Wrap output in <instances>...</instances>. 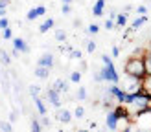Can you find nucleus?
I'll return each instance as SVG.
<instances>
[{
	"instance_id": "aec40b11",
	"label": "nucleus",
	"mask_w": 151,
	"mask_h": 132,
	"mask_svg": "<svg viewBox=\"0 0 151 132\" xmlns=\"http://www.w3.org/2000/svg\"><path fill=\"white\" fill-rule=\"evenodd\" d=\"M0 79H2L4 90H6V92H9V79H7V73H6V72H0Z\"/></svg>"
},
{
	"instance_id": "8fccbe9b",
	"label": "nucleus",
	"mask_w": 151,
	"mask_h": 132,
	"mask_svg": "<svg viewBox=\"0 0 151 132\" xmlns=\"http://www.w3.org/2000/svg\"><path fill=\"white\" fill-rule=\"evenodd\" d=\"M7 2H11V0H7Z\"/></svg>"
},
{
	"instance_id": "7c9ffc66",
	"label": "nucleus",
	"mask_w": 151,
	"mask_h": 132,
	"mask_svg": "<svg viewBox=\"0 0 151 132\" xmlns=\"http://www.w3.org/2000/svg\"><path fill=\"white\" fill-rule=\"evenodd\" d=\"M87 51H88V53H94V51H96V42L94 40H88L87 42Z\"/></svg>"
},
{
	"instance_id": "412c9836",
	"label": "nucleus",
	"mask_w": 151,
	"mask_h": 132,
	"mask_svg": "<svg viewBox=\"0 0 151 132\" xmlns=\"http://www.w3.org/2000/svg\"><path fill=\"white\" fill-rule=\"evenodd\" d=\"M144 62H146V72L151 73V51H146L144 53Z\"/></svg>"
},
{
	"instance_id": "4be33fe9",
	"label": "nucleus",
	"mask_w": 151,
	"mask_h": 132,
	"mask_svg": "<svg viewBox=\"0 0 151 132\" xmlns=\"http://www.w3.org/2000/svg\"><path fill=\"white\" fill-rule=\"evenodd\" d=\"M55 40H59V42L66 40V31L65 29H55Z\"/></svg>"
},
{
	"instance_id": "37998d69",
	"label": "nucleus",
	"mask_w": 151,
	"mask_h": 132,
	"mask_svg": "<svg viewBox=\"0 0 151 132\" xmlns=\"http://www.w3.org/2000/svg\"><path fill=\"white\" fill-rule=\"evenodd\" d=\"M0 17H6V9H0Z\"/></svg>"
},
{
	"instance_id": "a211bd4d",
	"label": "nucleus",
	"mask_w": 151,
	"mask_h": 132,
	"mask_svg": "<svg viewBox=\"0 0 151 132\" xmlns=\"http://www.w3.org/2000/svg\"><path fill=\"white\" fill-rule=\"evenodd\" d=\"M33 101H35V106H37V110H39V114L41 116H46V105H44V101L37 95V97H33Z\"/></svg>"
},
{
	"instance_id": "b1692460",
	"label": "nucleus",
	"mask_w": 151,
	"mask_h": 132,
	"mask_svg": "<svg viewBox=\"0 0 151 132\" xmlns=\"http://www.w3.org/2000/svg\"><path fill=\"white\" fill-rule=\"evenodd\" d=\"M83 116H85V108H83L81 105H78V106H76V110H74V117H78V119H81Z\"/></svg>"
},
{
	"instance_id": "f257e3e1",
	"label": "nucleus",
	"mask_w": 151,
	"mask_h": 132,
	"mask_svg": "<svg viewBox=\"0 0 151 132\" xmlns=\"http://www.w3.org/2000/svg\"><path fill=\"white\" fill-rule=\"evenodd\" d=\"M101 61H103V68L100 72L94 73V81L98 83H101V81H109V83H120V75L114 68V64H112L111 57L109 55H101Z\"/></svg>"
},
{
	"instance_id": "a878e982",
	"label": "nucleus",
	"mask_w": 151,
	"mask_h": 132,
	"mask_svg": "<svg viewBox=\"0 0 151 132\" xmlns=\"http://www.w3.org/2000/svg\"><path fill=\"white\" fill-rule=\"evenodd\" d=\"M76 97H78L79 101H83V99L87 97V90H85L83 86H79V88H78V94H76Z\"/></svg>"
},
{
	"instance_id": "bb28decb",
	"label": "nucleus",
	"mask_w": 151,
	"mask_h": 132,
	"mask_svg": "<svg viewBox=\"0 0 151 132\" xmlns=\"http://www.w3.org/2000/svg\"><path fill=\"white\" fill-rule=\"evenodd\" d=\"M2 37H4L6 40L13 39V29H11V28H6V29H2Z\"/></svg>"
},
{
	"instance_id": "4468645a",
	"label": "nucleus",
	"mask_w": 151,
	"mask_h": 132,
	"mask_svg": "<svg viewBox=\"0 0 151 132\" xmlns=\"http://www.w3.org/2000/svg\"><path fill=\"white\" fill-rule=\"evenodd\" d=\"M103 9H105V0H96V4L92 7V15H94V17H101Z\"/></svg>"
},
{
	"instance_id": "9d476101",
	"label": "nucleus",
	"mask_w": 151,
	"mask_h": 132,
	"mask_svg": "<svg viewBox=\"0 0 151 132\" xmlns=\"http://www.w3.org/2000/svg\"><path fill=\"white\" fill-rule=\"evenodd\" d=\"M13 48H17L20 53H28V51H29V46L26 44V40H24V39H20V37L13 39Z\"/></svg>"
},
{
	"instance_id": "6ab92c4d",
	"label": "nucleus",
	"mask_w": 151,
	"mask_h": 132,
	"mask_svg": "<svg viewBox=\"0 0 151 132\" xmlns=\"http://www.w3.org/2000/svg\"><path fill=\"white\" fill-rule=\"evenodd\" d=\"M127 24V13H118L116 15V28H124Z\"/></svg>"
},
{
	"instance_id": "423d86ee",
	"label": "nucleus",
	"mask_w": 151,
	"mask_h": 132,
	"mask_svg": "<svg viewBox=\"0 0 151 132\" xmlns=\"http://www.w3.org/2000/svg\"><path fill=\"white\" fill-rule=\"evenodd\" d=\"M48 101L52 103V106H55V108H61V94H59L57 90H55V88L54 86H52V88H48Z\"/></svg>"
},
{
	"instance_id": "f03ea898",
	"label": "nucleus",
	"mask_w": 151,
	"mask_h": 132,
	"mask_svg": "<svg viewBox=\"0 0 151 132\" xmlns=\"http://www.w3.org/2000/svg\"><path fill=\"white\" fill-rule=\"evenodd\" d=\"M124 72L125 75H133V77H138L142 79L146 75V62H144V55H133L127 59V62L124 66Z\"/></svg>"
},
{
	"instance_id": "cd10ccee",
	"label": "nucleus",
	"mask_w": 151,
	"mask_h": 132,
	"mask_svg": "<svg viewBox=\"0 0 151 132\" xmlns=\"http://www.w3.org/2000/svg\"><path fill=\"white\" fill-rule=\"evenodd\" d=\"M29 94H32V97H37V95L41 94V86L32 84V86H29Z\"/></svg>"
},
{
	"instance_id": "c85d7f7f",
	"label": "nucleus",
	"mask_w": 151,
	"mask_h": 132,
	"mask_svg": "<svg viewBox=\"0 0 151 132\" xmlns=\"http://www.w3.org/2000/svg\"><path fill=\"white\" fill-rule=\"evenodd\" d=\"M70 81H72V83H79V81H81V72H78V70L72 72L70 73Z\"/></svg>"
},
{
	"instance_id": "f8f14e48",
	"label": "nucleus",
	"mask_w": 151,
	"mask_h": 132,
	"mask_svg": "<svg viewBox=\"0 0 151 132\" xmlns=\"http://www.w3.org/2000/svg\"><path fill=\"white\" fill-rule=\"evenodd\" d=\"M37 66H46V68H52V66H54V55H52V53H44L39 59Z\"/></svg>"
},
{
	"instance_id": "6e6552de",
	"label": "nucleus",
	"mask_w": 151,
	"mask_h": 132,
	"mask_svg": "<svg viewBox=\"0 0 151 132\" xmlns=\"http://www.w3.org/2000/svg\"><path fill=\"white\" fill-rule=\"evenodd\" d=\"M55 119H57V121H61V123H70V121H72V114H70V110H66V108H57V112H55Z\"/></svg>"
},
{
	"instance_id": "4c0bfd02",
	"label": "nucleus",
	"mask_w": 151,
	"mask_h": 132,
	"mask_svg": "<svg viewBox=\"0 0 151 132\" xmlns=\"http://www.w3.org/2000/svg\"><path fill=\"white\" fill-rule=\"evenodd\" d=\"M41 125H44V127H48V125H50V119H48L46 116H41Z\"/></svg>"
},
{
	"instance_id": "f704fd0d",
	"label": "nucleus",
	"mask_w": 151,
	"mask_h": 132,
	"mask_svg": "<svg viewBox=\"0 0 151 132\" xmlns=\"http://www.w3.org/2000/svg\"><path fill=\"white\" fill-rule=\"evenodd\" d=\"M63 15H70V11H72V7H70V4H63Z\"/></svg>"
},
{
	"instance_id": "2eb2a0df",
	"label": "nucleus",
	"mask_w": 151,
	"mask_h": 132,
	"mask_svg": "<svg viewBox=\"0 0 151 132\" xmlns=\"http://www.w3.org/2000/svg\"><path fill=\"white\" fill-rule=\"evenodd\" d=\"M48 75H50V68H46V66H37L35 68V77L48 79Z\"/></svg>"
},
{
	"instance_id": "f3484780",
	"label": "nucleus",
	"mask_w": 151,
	"mask_h": 132,
	"mask_svg": "<svg viewBox=\"0 0 151 132\" xmlns=\"http://www.w3.org/2000/svg\"><path fill=\"white\" fill-rule=\"evenodd\" d=\"M146 20H147V17H146V15H142V17L134 18V20H133V24H131V29H133V31H137V29H140L142 26L146 24Z\"/></svg>"
},
{
	"instance_id": "c03bdc74",
	"label": "nucleus",
	"mask_w": 151,
	"mask_h": 132,
	"mask_svg": "<svg viewBox=\"0 0 151 132\" xmlns=\"http://www.w3.org/2000/svg\"><path fill=\"white\" fill-rule=\"evenodd\" d=\"M146 51H151V42L147 44V50H146Z\"/></svg>"
},
{
	"instance_id": "20e7f679",
	"label": "nucleus",
	"mask_w": 151,
	"mask_h": 132,
	"mask_svg": "<svg viewBox=\"0 0 151 132\" xmlns=\"http://www.w3.org/2000/svg\"><path fill=\"white\" fill-rule=\"evenodd\" d=\"M133 125H134L137 128H142V130L151 128V108L144 110V112H140L138 116H134Z\"/></svg>"
},
{
	"instance_id": "473e14b6",
	"label": "nucleus",
	"mask_w": 151,
	"mask_h": 132,
	"mask_svg": "<svg viewBox=\"0 0 151 132\" xmlns=\"http://www.w3.org/2000/svg\"><path fill=\"white\" fill-rule=\"evenodd\" d=\"M6 28H9V20L6 17H0V29H6Z\"/></svg>"
},
{
	"instance_id": "49530a36",
	"label": "nucleus",
	"mask_w": 151,
	"mask_h": 132,
	"mask_svg": "<svg viewBox=\"0 0 151 132\" xmlns=\"http://www.w3.org/2000/svg\"><path fill=\"white\" fill-rule=\"evenodd\" d=\"M78 132H88V130H85V128H83V130H78Z\"/></svg>"
},
{
	"instance_id": "ea45409f",
	"label": "nucleus",
	"mask_w": 151,
	"mask_h": 132,
	"mask_svg": "<svg viewBox=\"0 0 151 132\" xmlns=\"http://www.w3.org/2000/svg\"><path fill=\"white\" fill-rule=\"evenodd\" d=\"M118 55H120V48L114 46V48H112V57H118Z\"/></svg>"
},
{
	"instance_id": "de8ad7c7",
	"label": "nucleus",
	"mask_w": 151,
	"mask_h": 132,
	"mask_svg": "<svg viewBox=\"0 0 151 132\" xmlns=\"http://www.w3.org/2000/svg\"><path fill=\"white\" fill-rule=\"evenodd\" d=\"M131 128H133V127H131ZM131 128H129V130H122V132H131Z\"/></svg>"
},
{
	"instance_id": "dca6fc26",
	"label": "nucleus",
	"mask_w": 151,
	"mask_h": 132,
	"mask_svg": "<svg viewBox=\"0 0 151 132\" xmlns=\"http://www.w3.org/2000/svg\"><path fill=\"white\" fill-rule=\"evenodd\" d=\"M54 24H55L54 18H46V20H44L42 24L39 26V33H46V31H50V29L54 28Z\"/></svg>"
},
{
	"instance_id": "1a4fd4ad",
	"label": "nucleus",
	"mask_w": 151,
	"mask_h": 132,
	"mask_svg": "<svg viewBox=\"0 0 151 132\" xmlns=\"http://www.w3.org/2000/svg\"><path fill=\"white\" fill-rule=\"evenodd\" d=\"M44 13H46V7H44V6H39V7H33V9H29L28 15H26V18H28V20H35V18L42 17Z\"/></svg>"
},
{
	"instance_id": "58836bf2",
	"label": "nucleus",
	"mask_w": 151,
	"mask_h": 132,
	"mask_svg": "<svg viewBox=\"0 0 151 132\" xmlns=\"http://www.w3.org/2000/svg\"><path fill=\"white\" fill-rule=\"evenodd\" d=\"M17 116H19V114H17V112L13 110V112H11V116H9V121H11V123H13V121H17V119H19Z\"/></svg>"
},
{
	"instance_id": "a18cd8bd",
	"label": "nucleus",
	"mask_w": 151,
	"mask_h": 132,
	"mask_svg": "<svg viewBox=\"0 0 151 132\" xmlns=\"http://www.w3.org/2000/svg\"><path fill=\"white\" fill-rule=\"evenodd\" d=\"M72 2V0H63V4H70Z\"/></svg>"
},
{
	"instance_id": "c756f323",
	"label": "nucleus",
	"mask_w": 151,
	"mask_h": 132,
	"mask_svg": "<svg viewBox=\"0 0 151 132\" xmlns=\"http://www.w3.org/2000/svg\"><path fill=\"white\" fill-rule=\"evenodd\" d=\"M32 132H41V123L37 119H32Z\"/></svg>"
},
{
	"instance_id": "ddd939ff",
	"label": "nucleus",
	"mask_w": 151,
	"mask_h": 132,
	"mask_svg": "<svg viewBox=\"0 0 151 132\" xmlns=\"http://www.w3.org/2000/svg\"><path fill=\"white\" fill-rule=\"evenodd\" d=\"M54 88L59 94H66V92H68V83H66L65 79H57L55 83H54Z\"/></svg>"
},
{
	"instance_id": "0eeeda50",
	"label": "nucleus",
	"mask_w": 151,
	"mask_h": 132,
	"mask_svg": "<svg viewBox=\"0 0 151 132\" xmlns=\"http://www.w3.org/2000/svg\"><path fill=\"white\" fill-rule=\"evenodd\" d=\"M116 123H118V114L114 112V108L109 110L107 117H105V125H107L109 130H116Z\"/></svg>"
},
{
	"instance_id": "2f4dec72",
	"label": "nucleus",
	"mask_w": 151,
	"mask_h": 132,
	"mask_svg": "<svg viewBox=\"0 0 151 132\" xmlns=\"http://www.w3.org/2000/svg\"><path fill=\"white\" fill-rule=\"evenodd\" d=\"M87 31H88L90 35H96L98 31H100V26H96V24H90V26H88V29H87Z\"/></svg>"
},
{
	"instance_id": "393cba45",
	"label": "nucleus",
	"mask_w": 151,
	"mask_h": 132,
	"mask_svg": "<svg viewBox=\"0 0 151 132\" xmlns=\"http://www.w3.org/2000/svg\"><path fill=\"white\" fill-rule=\"evenodd\" d=\"M0 128H2V132H13L11 121H2V123H0Z\"/></svg>"
},
{
	"instance_id": "9b49d317",
	"label": "nucleus",
	"mask_w": 151,
	"mask_h": 132,
	"mask_svg": "<svg viewBox=\"0 0 151 132\" xmlns=\"http://www.w3.org/2000/svg\"><path fill=\"white\" fill-rule=\"evenodd\" d=\"M142 92H144L147 97H151V73H146L142 77Z\"/></svg>"
},
{
	"instance_id": "e433bc0d",
	"label": "nucleus",
	"mask_w": 151,
	"mask_h": 132,
	"mask_svg": "<svg viewBox=\"0 0 151 132\" xmlns=\"http://www.w3.org/2000/svg\"><path fill=\"white\" fill-rule=\"evenodd\" d=\"M70 57H72V59H81V51L72 50V51H70Z\"/></svg>"
},
{
	"instance_id": "39448f33",
	"label": "nucleus",
	"mask_w": 151,
	"mask_h": 132,
	"mask_svg": "<svg viewBox=\"0 0 151 132\" xmlns=\"http://www.w3.org/2000/svg\"><path fill=\"white\" fill-rule=\"evenodd\" d=\"M107 92H109V94H111V95H112V97H114L118 103H122V105L125 103V95H127V94L122 90V86H118L116 83H112V84L109 86V90H107Z\"/></svg>"
},
{
	"instance_id": "79ce46f5",
	"label": "nucleus",
	"mask_w": 151,
	"mask_h": 132,
	"mask_svg": "<svg viewBox=\"0 0 151 132\" xmlns=\"http://www.w3.org/2000/svg\"><path fill=\"white\" fill-rule=\"evenodd\" d=\"M19 53H20V51H19L17 48H13V50H11V57H19Z\"/></svg>"
},
{
	"instance_id": "c9c22d12",
	"label": "nucleus",
	"mask_w": 151,
	"mask_h": 132,
	"mask_svg": "<svg viewBox=\"0 0 151 132\" xmlns=\"http://www.w3.org/2000/svg\"><path fill=\"white\" fill-rule=\"evenodd\" d=\"M137 13H138V15H146V13H147V7H146V6H138V7H137Z\"/></svg>"
},
{
	"instance_id": "a19ab883",
	"label": "nucleus",
	"mask_w": 151,
	"mask_h": 132,
	"mask_svg": "<svg viewBox=\"0 0 151 132\" xmlns=\"http://www.w3.org/2000/svg\"><path fill=\"white\" fill-rule=\"evenodd\" d=\"M7 4H9L7 0H0V9H6V7H7Z\"/></svg>"
},
{
	"instance_id": "5701e85b",
	"label": "nucleus",
	"mask_w": 151,
	"mask_h": 132,
	"mask_svg": "<svg viewBox=\"0 0 151 132\" xmlns=\"http://www.w3.org/2000/svg\"><path fill=\"white\" fill-rule=\"evenodd\" d=\"M0 62H2V64H6V66H7V64L11 62V59H9V55H7V53H6L4 50H0Z\"/></svg>"
},
{
	"instance_id": "7ed1b4c3",
	"label": "nucleus",
	"mask_w": 151,
	"mask_h": 132,
	"mask_svg": "<svg viewBox=\"0 0 151 132\" xmlns=\"http://www.w3.org/2000/svg\"><path fill=\"white\" fill-rule=\"evenodd\" d=\"M122 90L125 94H138V92H142V79L133 77V75H125L124 83H122Z\"/></svg>"
},
{
	"instance_id": "72a5a7b5",
	"label": "nucleus",
	"mask_w": 151,
	"mask_h": 132,
	"mask_svg": "<svg viewBox=\"0 0 151 132\" xmlns=\"http://www.w3.org/2000/svg\"><path fill=\"white\" fill-rule=\"evenodd\" d=\"M114 26H116V22H114V20H111V18H109V20H105V29H112Z\"/></svg>"
},
{
	"instance_id": "09e8293b",
	"label": "nucleus",
	"mask_w": 151,
	"mask_h": 132,
	"mask_svg": "<svg viewBox=\"0 0 151 132\" xmlns=\"http://www.w3.org/2000/svg\"><path fill=\"white\" fill-rule=\"evenodd\" d=\"M98 132H103V130H98Z\"/></svg>"
}]
</instances>
